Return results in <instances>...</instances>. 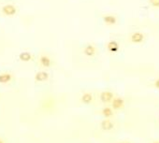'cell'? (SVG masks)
Listing matches in <instances>:
<instances>
[{
    "mask_svg": "<svg viewBox=\"0 0 159 143\" xmlns=\"http://www.w3.org/2000/svg\"><path fill=\"white\" fill-rule=\"evenodd\" d=\"M104 22L107 23V24H110V25H112V24H115L116 23V17L113 16V15H106L104 17Z\"/></svg>",
    "mask_w": 159,
    "mask_h": 143,
    "instance_id": "obj_13",
    "label": "cell"
},
{
    "mask_svg": "<svg viewBox=\"0 0 159 143\" xmlns=\"http://www.w3.org/2000/svg\"><path fill=\"white\" fill-rule=\"evenodd\" d=\"M113 126H114L113 123L109 119H105L104 121H102V123H101V128H102V130H104V131L111 130Z\"/></svg>",
    "mask_w": 159,
    "mask_h": 143,
    "instance_id": "obj_5",
    "label": "cell"
},
{
    "mask_svg": "<svg viewBox=\"0 0 159 143\" xmlns=\"http://www.w3.org/2000/svg\"><path fill=\"white\" fill-rule=\"evenodd\" d=\"M124 106H125V101H124V99L121 98V97H114L113 100L111 101V107L115 110L123 109Z\"/></svg>",
    "mask_w": 159,
    "mask_h": 143,
    "instance_id": "obj_2",
    "label": "cell"
},
{
    "mask_svg": "<svg viewBox=\"0 0 159 143\" xmlns=\"http://www.w3.org/2000/svg\"><path fill=\"white\" fill-rule=\"evenodd\" d=\"M81 100L83 104H90L93 101V95L90 93H85L82 95Z\"/></svg>",
    "mask_w": 159,
    "mask_h": 143,
    "instance_id": "obj_11",
    "label": "cell"
},
{
    "mask_svg": "<svg viewBox=\"0 0 159 143\" xmlns=\"http://www.w3.org/2000/svg\"><path fill=\"white\" fill-rule=\"evenodd\" d=\"M108 50L110 52H117L119 50V44H118V42L117 41H110L109 43H108Z\"/></svg>",
    "mask_w": 159,
    "mask_h": 143,
    "instance_id": "obj_12",
    "label": "cell"
},
{
    "mask_svg": "<svg viewBox=\"0 0 159 143\" xmlns=\"http://www.w3.org/2000/svg\"><path fill=\"white\" fill-rule=\"evenodd\" d=\"M0 143H4V141L2 139H0Z\"/></svg>",
    "mask_w": 159,
    "mask_h": 143,
    "instance_id": "obj_17",
    "label": "cell"
},
{
    "mask_svg": "<svg viewBox=\"0 0 159 143\" xmlns=\"http://www.w3.org/2000/svg\"><path fill=\"white\" fill-rule=\"evenodd\" d=\"M39 63L42 66H44V67H49L51 66L52 65V60L50 59V57L47 56V55H42L40 56V58H39Z\"/></svg>",
    "mask_w": 159,
    "mask_h": 143,
    "instance_id": "obj_7",
    "label": "cell"
},
{
    "mask_svg": "<svg viewBox=\"0 0 159 143\" xmlns=\"http://www.w3.org/2000/svg\"><path fill=\"white\" fill-rule=\"evenodd\" d=\"M101 113H102V115L106 118V119H109L112 116V109L109 107H106L102 109V111H101Z\"/></svg>",
    "mask_w": 159,
    "mask_h": 143,
    "instance_id": "obj_14",
    "label": "cell"
},
{
    "mask_svg": "<svg viewBox=\"0 0 159 143\" xmlns=\"http://www.w3.org/2000/svg\"><path fill=\"white\" fill-rule=\"evenodd\" d=\"M150 3L154 8H159V0H150Z\"/></svg>",
    "mask_w": 159,
    "mask_h": 143,
    "instance_id": "obj_15",
    "label": "cell"
},
{
    "mask_svg": "<svg viewBox=\"0 0 159 143\" xmlns=\"http://www.w3.org/2000/svg\"><path fill=\"white\" fill-rule=\"evenodd\" d=\"M143 40H144V36L140 32L133 33L131 36V41L134 42V43H140V42H142Z\"/></svg>",
    "mask_w": 159,
    "mask_h": 143,
    "instance_id": "obj_6",
    "label": "cell"
},
{
    "mask_svg": "<svg viewBox=\"0 0 159 143\" xmlns=\"http://www.w3.org/2000/svg\"><path fill=\"white\" fill-rule=\"evenodd\" d=\"M1 11L2 13L4 14L5 16H8V17H10V16H14L17 12V8L14 6V5H11V4H7L5 6L2 7L1 9Z\"/></svg>",
    "mask_w": 159,
    "mask_h": 143,
    "instance_id": "obj_1",
    "label": "cell"
},
{
    "mask_svg": "<svg viewBox=\"0 0 159 143\" xmlns=\"http://www.w3.org/2000/svg\"><path fill=\"white\" fill-rule=\"evenodd\" d=\"M96 52V47L93 45H87L84 48V54L86 56H94Z\"/></svg>",
    "mask_w": 159,
    "mask_h": 143,
    "instance_id": "obj_10",
    "label": "cell"
},
{
    "mask_svg": "<svg viewBox=\"0 0 159 143\" xmlns=\"http://www.w3.org/2000/svg\"><path fill=\"white\" fill-rule=\"evenodd\" d=\"M154 143H159V141H154Z\"/></svg>",
    "mask_w": 159,
    "mask_h": 143,
    "instance_id": "obj_19",
    "label": "cell"
},
{
    "mask_svg": "<svg viewBox=\"0 0 159 143\" xmlns=\"http://www.w3.org/2000/svg\"><path fill=\"white\" fill-rule=\"evenodd\" d=\"M154 85H155V87H156V88H159V80H157L155 81Z\"/></svg>",
    "mask_w": 159,
    "mask_h": 143,
    "instance_id": "obj_16",
    "label": "cell"
},
{
    "mask_svg": "<svg viewBox=\"0 0 159 143\" xmlns=\"http://www.w3.org/2000/svg\"><path fill=\"white\" fill-rule=\"evenodd\" d=\"M120 143H129V142H126V141H123V142H120Z\"/></svg>",
    "mask_w": 159,
    "mask_h": 143,
    "instance_id": "obj_18",
    "label": "cell"
},
{
    "mask_svg": "<svg viewBox=\"0 0 159 143\" xmlns=\"http://www.w3.org/2000/svg\"><path fill=\"white\" fill-rule=\"evenodd\" d=\"M114 96H113V94L110 91H105V92H102L100 95V100L102 101L103 103H110L113 100Z\"/></svg>",
    "mask_w": 159,
    "mask_h": 143,
    "instance_id": "obj_3",
    "label": "cell"
},
{
    "mask_svg": "<svg viewBox=\"0 0 159 143\" xmlns=\"http://www.w3.org/2000/svg\"><path fill=\"white\" fill-rule=\"evenodd\" d=\"M49 79V74L46 71H39L35 75V80L38 82H43L46 81Z\"/></svg>",
    "mask_w": 159,
    "mask_h": 143,
    "instance_id": "obj_4",
    "label": "cell"
},
{
    "mask_svg": "<svg viewBox=\"0 0 159 143\" xmlns=\"http://www.w3.org/2000/svg\"><path fill=\"white\" fill-rule=\"evenodd\" d=\"M19 59L22 62H29L32 59V54L28 52H22L19 54Z\"/></svg>",
    "mask_w": 159,
    "mask_h": 143,
    "instance_id": "obj_9",
    "label": "cell"
},
{
    "mask_svg": "<svg viewBox=\"0 0 159 143\" xmlns=\"http://www.w3.org/2000/svg\"><path fill=\"white\" fill-rule=\"evenodd\" d=\"M12 75L9 72H4V73H1L0 74V83L2 84H5V83H8L11 80H12Z\"/></svg>",
    "mask_w": 159,
    "mask_h": 143,
    "instance_id": "obj_8",
    "label": "cell"
}]
</instances>
